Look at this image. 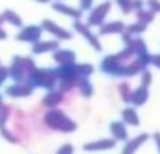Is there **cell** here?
I'll list each match as a JSON object with an SVG mask.
<instances>
[{
	"label": "cell",
	"mask_w": 160,
	"mask_h": 154,
	"mask_svg": "<svg viewBox=\"0 0 160 154\" xmlns=\"http://www.w3.org/2000/svg\"><path fill=\"white\" fill-rule=\"evenodd\" d=\"M43 121H45V124H47L50 130H58V132H62V134H73V132L78 128L77 121H73L71 117H67L62 110H58V108L48 110V112L45 113V117H43Z\"/></svg>",
	"instance_id": "6da1fadb"
},
{
	"label": "cell",
	"mask_w": 160,
	"mask_h": 154,
	"mask_svg": "<svg viewBox=\"0 0 160 154\" xmlns=\"http://www.w3.org/2000/svg\"><path fill=\"white\" fill-rule=\"evenodd\" d=\"M110 9H112V2H102V4H99L97 7H91L89 11H88V17H86V24L89 26V28H99V26H102L104 24V21H106V17H108V13H110Z\"/></svg>",
	"instance_id": "7a4b0ae2"
},
{
	"label": "cell",
	"mask_w": 160,
	"mask_h": 154,
	"mask_svg": "<svg viewBox=\"0 0 160 154\" xmlns=\"http://www.w3.org/2000/svg\"><path fill=\"white\" fill-rule=\"evenodd\" d=\"M99 69L106 75V76H112V78H121L125 76V63L118 61V58L114 54L110 56H104L99 63Z\"/></svg>",
	"instance_id": "3957f363"
},
{
	"label": "cell",
	"mask_w": 160,
	"mask_h": 154,
	"mask_svg": "<svg viewBox=\"0 0 160 154\" xmlns=\"http://www.w3.org/2000/svg\"><path fill=\"white\" fill-rule=\"evenodd\" d=\"M73 30H75L78 36H82V37L86 39V41L91 45V48H93L95 52H101V50H102V45H101L99 36H97V34H93V32H91V28H89L84 21H73Z\"/></svg>",
	"instance_id": "277c9868"
},
{
	"label": "cell",
	"mask_w": 160,
	"mask_h": 154,
	"mask_svg": "<svg viewBox=\"0 0 160 154\" xmlns=\"http://www.w3.org/2000/svg\"><path fill=\"white\" fill-rule=\"evenodd\" d=\"M52 75L58 82H73V84H77L80 80L78 73H77V63H73V65H58L56 69H52Z\"/></svg>",
	"instance_id": "5b68a950"
},
{
	"label": "cell",
	"mask_w": 160,
	"mask_h": 154,
	"mask_svg": "<svg viewBox=\"0 0 160 154\" xmlns=\"http://www.w3.org/2000/svg\"><path fill=\"white\" fill-rule=\"evenodd\" d=\"M41 28H43V32H48L50 36H54L56 41H69V39L73 37V34L67 28H63V26L56 24L54 21H48V19L41 22Z\"/></svg>",
	"instance_id": "8992f818"
},
{
	"label": "cell",
	"mask_w": 160,
	"mask_h": 154,
	"mask_svg": "<svg viewBox=\"0 0 160 154\" xmlns=\"http://www.w3.org/2000/svg\"><path fill=\"white\" fill-rule=\"evenodd\" d=\"M116 145H118L116 139H112V137H102V139H95V141L86 143L82 149H84V152H102V151H112V149H116Z\"/></svg>",
	"instance_id": "52a82bcc"
},
{
	"label": "cell",
	"mask_w": 160,
	"mask_h": 154,
	"mask_svg": "<svg viewBox=\"0 0 160 154\" xmlns=\"http://www.w3.org/2000/svg\"><path fill=\"white\" fill-rule=\"evenodd\" d=\"M149 141V134H138L132 139L125 141V147L121 149V154H136L140 151V147H143Z\"/></svg>",
	"instance_id": "ba28073f"
},
{
	"label": "cell",
	"mask_w": 160,
	"mask_h": 154,
	"mask_svg": "<svg viewBox=\"0 0 160 154\" xmlns=\"http://www.w3.org/2000/svg\"><path fill=\"white\" fill-rule=\"evenodd\" d=\"M41 34H43V28H41V26H26V28H22V30L17 34V39L34 45V43H38L41 39Z\"/></svg>",
	"instance_id": "9c48e42d"
},
{
	"label": "cell",
	"mask_w": 160,
	"mask_h": 154,
	"mask_svg": "<svg viewBox=\"0 0 160 154\" xmlns=\"http://www.w3.org/2000/svg\"><path fill=\"white\" fill-rule=\"evenodd\" d=\"M125 30H127V24L123 21H112V22H104L102 26H99L97 36H121Z\"/></svg>",
	"instance_id": "30bf717a"
},
{
	"label": "cell",
	"mask_w": 160,
	"mask_h": 154,
	"mask_svg": "<svg viewBox=\"0 0 160 154\" xmlns=\"http://www.w3.org/2000/svg\"><path fill=\"white\" fill-rule=\"evenodd\" d=\"M52 58L58 65H73L77 63V54L75 50H69V48H58L56 52H52Z\"/></svg>",
	"instance_id": "8fae6325"
},
{
	"label": "cell",
	"mask_w": 160,
	"mask_h": 154,
	"mask_svg": "<svg viewBox=\"0 0 160 154\" xmlns=\"http://www.w3.org/2000/svg\"><path fill=\"white\" fill-rule=\"evenodd\" d=\"M63 99H65V95L56 87V89H52V91H48L45 97H43V100H41V104L45 106V108H48V110H54V108H58L62 102H63Z\"/></svg>",
	"instance_id": "7c38bea8"
},
{
	"label": "cell",
	"mask_w": 160,
	"mask_h": 154,
	"mask_svg": "<svg viewBox=\"0 0 160 154\" xmlns=\"http://www.w3.org/2000/svg\"><path fill=\"white\" fill-rule=\"evenodd\" d=\"M52 7H54V11H58V13H62V15H65V17H69V19H73V21H82V11H80L78 7H73V6H67L65 2H54L52 4Z\"/></svg>",
	"instance_id": "4fadbf2b"
},
{
	"label": "cell",
	"mask_w": 160,
	"mask_h": 154,
	"mask_svg": "<svg viewBox=\"0 0 160 154\" xmlns=\"http://www.w3.org/2000/svg\"><path fill=\"white\" fill-rule=\"evenodd\" d=\"M60 48V41H56V39H50V41H38V43H34L32 45V54H47V52H56Z\"/></svg>",
	"instance_id": "5bb4252c"
},
{
	"label": "cell",
	"mask_w": 160,
	"mask_h": 154,
	"mask_svg": "<svg viewBox=\"0 0 160 154\" xmlns=\"http://www.w3.org/2000/svg\"><path fill=\"white\" fill-rule=\"evenodd\" d=\"M149 100V87H143V85H138L136 89H132V95H130V106L138 108V106H143L145 102Z\"/></svg>",
	"instance_id": "9a60e30c"
},
{
	"label": "cell",
	"mask_w": 160,
	"mask_h": 154,
	"mask_svg": "<svg viewBox=\"0 0 160 154\" xmlns=\"http://www.w3.org/2000/svg\"><path fill=\"white\" fill-rule=\"evenodd\" d=\"M110 134H112V139H116L118 143L128 139L127 124H125L123 121H112V123H110Z\"/></svg>",
	"instance_id": "2e32d148"
},
{
	"label": "cell",
	"mask_w": 160,
	"mask_h": 154,
	"mask_svg": "<svg viewBox=\"0 0 160 154\" xmlns=\"http://www.w3.org/2000/svg\"><path fill=\"white\" fill-rule=\"evenodd\" d=\"M34 93V87L28 85V84H13L6 89V95L9 97H15V99H21V97H30Z\"/></svg>",
	"instance_id": "e0dca14e"
},
{
	"label": "cell",
	"mask_w": 160,
	"mask_h": 154,
	"mask_svg": "<svg viewBox=\"0 0 160 154\" xmlns=\"http://www.w3.org/2000/svg\"><path fill=\"white\" fill-rule=\"evenodd\" d=\"M121 121L127 124V126H140V117L134 106H127L123 112H121Z\"/></svg>",
	"instance_id": "ac0fdd59"
},
{
	"label": "cell",
	"mask_w": 160,
	"mask_h": 154,
	"mask_svg": "<svg viewBox=\"0 0 160 154\" xmlns=\"http://www.w3.org/2000/svg\"><path fill=\"white\" fill-rule=\"evenodd\" d=\"M77 91L80 93V97L91 99L93 93H95V87H93V84L89 82V78H80L78 82H77Z\"/></svg>",
	"instance_id": "d6986e66"
},
{
	"label": "cell",
	"mask_w": 160,
	"mask_h": 154,
	"mask_svg": "<svg viewBox=\"0 0 160 154\" xmlns=\"http://www.w3.org/2000/svg\"><path fill=\"white\" fill-rule=\"evenodd\" d=\"M136 21H138V22H142V24H145V26H149V24L155 21V13L143 7V9L136 11Z\"/></svg>",
	"instance_id": "ffe728a7"
},
{
	"label": "cell",
	"mask_w": 160,
	"mask_h": 154,
	"mask_svg": "<svg viewBox=\"0 0 160 154\" xmlns=\"http://www.w3.org/2000/svg\"><path fill=\"white\" fill-rule=\"evenodd\" d=\"M145 30H147V26H145V24H142V22H138V21H136V22H132V24H128V26H127V30H125V32H127V34H130V36H132V37H140V36H142V34H143V32H145Z\"/></svg>",
	"instance_id": "44dd1931"
},
{
	"label": "cell",
	"mask_w": 160,
	"mask_h": 154,
	"mask_svg": "<svg viewBox=\"0 0 160 154\" xmlns=\"http://www.w3.org/2000/svg\"><path fill=\"white\" fill-rule=\"evenodd\" d=\"M77 73H78V78H89L95 73V67L91 63H77Z\"/></svg>",
	"instance_id": "7402d4cb"
},
{
	"label": "cell",
	"mask_w": 160,
	"mask_h": 154,
	"mask_svg": "<svg viewBox=\"0 0 160 154\" xmlns=\"http://www.w3.org/2000/svg\"><path fill=\"white\" fill-rule=\"evenodd\" d=\"M2 17H4V21H6V22L13 24V26H17V28H21V26H22V21H21V17H19L15 11H9V9H8V11H4V15H2Z\"/></svg>",
	"instance_id": "603a6c76"
},
{
	"label": "cell",
	"mask_w": 160,
	"mask_h": 154,
	"mask_svg": "<svg viewBox=\"0 0 160 154\" xmlns=\"http://www.w3.org/2000/svg\"><path fill=\"white\" fill-rule=\"evenodd\" d=\"M118 91H119V97L123 99V102H130V95H132V87L127 84V82H121L119 87H118Z\"/></svg>",
	"instance_id": "cb8c5ba5"
},
{
	"label": "cell",
	"mask_w": 160,
	"mask_h": 154,
	"mask_svg": "<svg viewBox=\"0 0 160 154\" xmlns=\"http://www.w3.org/2000/svg\"><path fill=\"white\" fill-rule=\"evenodd\" d=\"M151 82H153V73H151L149 69H143V71L140 73V85L149 87V85H151Z\"/></svg>",
	"instance_id": "d4e9b609"
},
{
	"label": "cell",
	"mask_w": 160,
	"mask_h": 154,
	"mask_svg": "<svg viewBox=\"0 0 160 154\" xmlns=\"http://www.w3.org/2000/svg\"><path fill=\"white\" fill-rule=\"evenodd\" d=\"M145 7L157 15V13H160V0H145Z\"/></svg>",
	"instance_id": "484cf974"
},
{
	"label": "cell",
	"mask_w": 160,
	"mask_h": 154,
	"mask_svg": "<svg viewBox=\"0 0 160 154\" xmlns=\"http://www.w3.org/2000/svg\"><path fill=\"white\" fill-rule=\"evenodd\" d=\"M116 4L119 6V9L123 13H132L130 6H132V0H116Z\"/></svg>",
	"instance_id": "4316f807"
},
{
	"label": "cell",
	"mask_w": 160,
	"mask_h": 154,
	"mask_svg": "<svg viewBox=\"0 0 160 154\" xmlns=\"http://www.w3.org/2000/svg\"><path fill=\"white\" fill-rule=\"evenodd\" d=\"M2 137H4V139H8L9 143H17V141H19V137H17L15 134H11L9 130H6V128H2Z\"/></svg>",
	"instance_id": "83f0119b"
},
{
	"label": "cell",
	"mask_w": 160,
	"mask_h": 154,
	"mask_svg": "<svg viewBox=\"0 0 160 154\" xmlns=\"http://www.w3.org/2000/svg\"><path fill=\"white\" fill-rule=\"evenodd\" d=\"M93 7V0H80V6L78 9L82 11V13H86V11H89Z\"/></svg>",
	"instance_id": "f1b7e54d"
},
{
	"label": "cell",
	"mask_w": 160,
	"mask_h": 154,
	"mask_svg": "<svg viewBox=\"0 0 160 154\" xmlns=\"http://www.w3.org/2000/svg\"><path fill=\"white\" fill-rule=\"evenodd\" d=\"M56 154H75V147L69 145V143H65V145H62V147L58 149V152Z\"/></svg>",
	"instance_id": "f546056e"
},
{
	"label": "cell",
	"mask_w": 160,
	"mask_h": 154,
	"mask_svg": "<svg viewBox=\"0 0 160 154\" xmlns=\"http://www.w3.org/2000/svg\"><path fill=\"white\" fill-rule=\"evenodd\" d=\"M143 7H145V0H132V6H130L132 13H136V11L143 9Z\"/></svg>",
	"instance_id": "4dcf8cb0"
},
{
	"label": "cell",
	"mask_w": 160,
	"mask_h": 154,
	"mask_svg": "<svg viewBox=\"0 0 160 154\" xmlns=\"http://www.w3.org/2000/svg\"><path fill=\"white\" fill-rule=\"evenodd\" d=\"M121 39H123V43H125V46H132V43H134V39H136V37H132L130 34H127V32H123V34H121Z\"/></svg>",
	"instance_id": "1f68e13d"
},
{
	"label": "cell",
	"mask_w": 160,
	"mask_h": 154,
	"mask_svg": "<svg viewBox=\"0 0 160 154\" xmlns=\"http://www.w3.org/2000/svg\"><path fill=\"white\" fill-rule=\"evenodd\" d=\"M151 65L155 69H160V54H153L151 56Z\"/></svg>",
	"instance_id": "d6a6232c"
},
{
	"label": "cell",
	"mask_w": 160,
	"mask_h": 154,
	"mask_svg": "<svg viewBox=\"0 0 160 154\" xmlns=\"http://www.w3.org/2000/svg\"><path fill=\"white\" fill-rule=\"evenodd\" d=\"M8 76H9V73H8V69H6V67H0V85L4 84V80H6Z\"/></svg>",
	"instance_id": "836d02e7"
},
{
	"label": "cell",
	"mask_w": 160,
	"mask_h": 154,
	"mask_svg": "<svg viewBox=\"0 0 160 154\" xmlns=\"http://www.w3.org/2000/svg\"><path fill=\"white\" fill-rule=\"evenodd\" d=\"M153 141H155V145H157V152L160 154V132H155V134H153Z\"/></svg>",
	"instance_id": "e575fe53"
},
{
	"label": "cell",
	"mask_w": 160,
	"mask_h": 154,
	"mask_svg": "<svg viewBox=\"0 0 160 154\" xmlns=\"http://www.w3.org/2000/svg\"><path fill=\"white\" fill-rule=\"evenodd\" d=\"M36 2H41V4H47V2H50V0H36Z\"/></svg>",
	"instance_id": "d590c367"
},
{
	"label": "cell",
	"mask_w": 160,
	"mask_h": 154,
	"mask_svg": "<svg viewBox=\"0 0 160 154\" xmlns=\"http://www.w3.org/2000/svg\"><path fill=\"white\" fill-rule=\"evenodd\" d=\"M0 108H2V97H0Z\"/></svg>",
	"instance_id": "8d00e7d4"
},
{
	"label": "cell",
	"mask_w": 160,
	"mask_h": 154,
	"mask_svg": "<svg viewBox=\"0 0 160 154\" xmlns=\"http://www.w3.org/2000/svg\"><path fill=\"white\" fill-rule=\"evenodd\" d=\"M56 2H62V0H56Z\"/></svg>",
	"instance_id": "74e56055"
}]
</instances>
